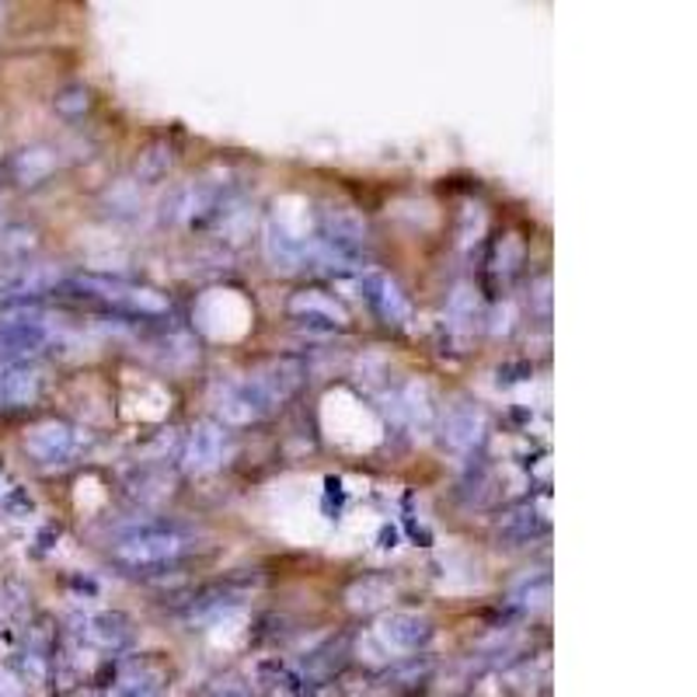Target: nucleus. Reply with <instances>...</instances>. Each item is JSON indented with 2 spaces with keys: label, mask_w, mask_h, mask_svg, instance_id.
<instances>
[{
  "label": "nucleus",
  "mask_w": 697,
  "mask_h": 697,
  "mask_svg": "<svg viewBox=\"0 0 697 697\" xmlns=\"http://www.w3.org/2000/svg\"><path fill=\"white\" fill-rule=\"evenodd\" d=\"M376 638L391 652H419L432 638V620L411 611H394L376 625Z\"/></svg>",
  "instance_id": "nucleus-10"
},
{
  "label": "nucleus",
  "mask_w": 697,
  "mask_h": 697,
  "mask_svg": "<svg viewBox=\"0 0 697 697\" xmlns=\"http://www.w3.org/2000/svg\"><path fill=\"white\" fill-rule=\"evenodd\" d=\"M167 167H172V150H164V147H154V150H147L143 154V164H137V175L143 182H154L161 178Z\"/></svg>",
  "instance_id": "nucleus-20"
},
{
  "label": "nucleus",
  "mask_w": 697,
  "mask_h": 697,
  "mask_svg": "<svg viewBox=\"0 0 697 697\" xmlns=\"http://www.w3.org/2000/svg\"><path fill=\"white\" fill-rule=\"evenodd\" d=\"M279 408V402L269 394V387L258 381V376H244V381H234L223 387V394L217 398V411L228 426H252L269 419Z\"/></svg>",
  "instance_id": "nucleus-3"
},
{
  "label": "nucleus",
  "mask_w": 697,
  "mask_h": 697,
  "mask_svg": "<svg viewBox=\"0 0 697 697\" xmlns=\"http://www.w3.org/2000/svg\"><path fill=\"white\" fill-rule=\"evenodd\" d=\"M56 108H60L63 116H73V112H84V108H88V91H84V88H70V91H63L60 98H56Z\"/></svg>",
  "instance_id": "nucleus-22"
},
{
  "label": "nucleus",
  "mask_w": 697,
  "mask_h": 697,
  "mask_svg": "<svg viewBox=\"0 0 697 697\" xmlns=\"http://www.w3.org/2000/svg\"><path fill=\"white\" fill-rule=\"evenodd\" d=\"M81 446H84L81 429H73L67 422H43V426H35L28 437H25L28 457H35V461L46 464V467L70 464L73 457L81 454Z\"/></svg>",
  "instance_id": "nucleus-6"
},
{
  "label": "nucleus",
  "mask_w": 697,
  "mask_h": 697,
  "mask_svg": "<svg viewBox=\"0 0 697 697\" xmlns=\"http://www.w3.org/2000/svg\"><path fill=\"white\" fill-rule=\"evenodd\" d=\"M360 293L367 304L384 317L387 325H408L411 322V304L408 297L402 293V287L394 282L391 276L376 272V269H367L360 272Z\"/></svg>",
  "instance_id": "nucleus-9"
},
{
  "label": "nucleus",
  "mask_w": 697,
  "mask_h": 697,
  "mask_svg": "<svg viewBox=\"0 0 697 697\" xmlns=\"http://www.w3.org/2000/svg\"><path fill=\"white\" fill-rule=\"evenodd\" d=\"M172 673L161 659H129L119 666L116 681L108 684V697H164Z\"/></svg>",
  "instance_id": "nucleus-7"
},
{
  "label": "nucleus",
  "mask_w": 697,
  "mask_h": 697,
  "mask_svg": "<svg viewBox=\"0 0 697 697\" xmlns=\"http://www.w3.org/2000/svg\"><path fill=\"white\" fill-rule=\"evenodd\" d=\"M266 255L269 262H276V269H297L300 262L307 258V244L290 237L287 231L279 228V223L272 220L266 228Z\"/></svg>",
  "instance_id": "nucleus-18"
},
{
  "label": "nucleus",
  "mask_w": 697,
  "mask_h": 697,
  "mask_svg": "<svg viewBox=\"0 0 697 697\" xmlns=\"http://www.w3.org/2000/svg\"><path fill=\"white\" fill-rule=\"evenodd\" d=\"M432 676V663L429 659H405V663L391 666L381 673V681H376V687H381V694H411V690H422L429 684Z\"/></svg>",
  "instance_id": "nucleus-17"
},
{
  "label": "nucleus",
  "mask_w": 697,
  "mask_h": 697,
  "mask_svg": "<svg viewBox=\"0 0 697 697\" xmlns=\"http://www.w3.org/2000/svg\"><path fill=\"white\" fill-rule=\"evenodd\" d=\"M290 314L293 317H300V314H307V317H328V322H335V325H349V317H346V311L335 304V300H328L325 293H317V290H304V293H297L293 300H290Z\"/></svg>",
  "instance_id": "nucleus-19"
},
{
  "label": "nucleus",
  "mask_w": 697,
  "mask_h": 697,
  "mask_svg": "<svg viewBox=\"0 0 697 697\" xmlns=\"http://www.w3.org/2000/svg\"><path fill=\"white\" fill-rule=\"evenodd\" d=\"M49 325L35 311H14L0 317V363H25L32 352L49 346Z\"/></svg>",
  "instance_id": "nucleus-5"
},
{
  "label": "nucleus",
  "mask_w": 697,
  "mask_h": 697,
  "mask_svg": "<svg viewBox=\"0 0 697 697\" xmlns=\"http://www.w3.org/2000/svg\"><path fill=\"white\" fill-rule=\"evenodd\" d=\"M255 687L266 697H314L317 684L290 659H262L255 666Z\"/></svg>",
  "instance_id": "nucleus-8"
},
{
  "label": "nucleus",
  "mask_w": 697,
  "mask_h": 697,
  "mask_svg": "<svg viewBox=\"0 0 697 697\" xmlns=\"http://www.w3.org/2000/svg\"><path fill=\"white\" fill-rule=\"evenodd\" d=\"M81 638L88 646L102 649V652H119L129 646V638H133V628H129V617L119 611H98V614H88L84 617V628Z\"/></svg>",
  "instance_id": "nucleus-13"
},
{
  "label": "nucleus",
  "mask_w": 697,
  "mask_h": 697,
  "mask_svg": "<svg viewBox=\"0 0 697 697\" xmlns=\"http://www.w3.org/2000/svg\"><path fill=\"white\" fill-rule=\"evenodd\" d=\"M67 290H73L78 297H91V300H102L108 307H119L129 314H167V300L147 287H133V282H123V279H105V276H78L67 282Z\"/></svg>",
  "instance_id": "nucleus-2"
},
{
  "label": "nucleus",
  "mask_w": 697,
  "mask_h": 697,
  "mask_svg": "<svg viewBox=\"0 0 697 697\" xmlns=\"http://www.w3.org/2000/svg\"><path fill=\"white\" fill-rule=\"evenodd\" d=\"M548 523H551L548 520V502L526 499V502L502 513V520L496 523V537L506 541V544H526V541H534L548 531Z\"/></svg>",
  "instance_id": "nucleus-12"
},
{
  "label": "nucleus",
  "mask_w": 697,
  "mask_h": 697,
  "mask_svg": "<svg viewBox=\"0 0 697 697\" xmlns=\"http://www.w3.org/2000/svg\"><path fill=\"white\" fill-rule=\"evenodd\" d=\"M43 394V376L28 363H4L0 370V405L22 408Z\"/></svg>",
  "instance_id": "nucleus-14"
},
{
  "label": "nucleus",
  "mask_w": 697,
  "mask_h": 697,
  "mask_svg": "<svg viewBox=\"0 0 697 697\" xmlns=\"http://www.w3.org/2000/svg\"><path fill=\"white\" fill-rule=\"evenodd\" d=\"M193 548V537H188L182 526L175 523H143L126 531L116 544H112V558L126 569H161V565H172Z\"/></svg>",
  "instance_id": "nucleus-1"
},
{
  "label": "nucleus",
  "mask_w": 697,
  "mask_h": 697,
  "mask_svg": "<svg viewBox=\"0 0 697 697\" xmlns=\"http://www.w3.org/2000/svg\"><path fill=\"white\" fill-rule=\"evenodd\" d=\"M481 429H485V416L481 408L475 405H454L446 411V422H443V440L450 450H471L481 440Z\"/></svg>",
  "instance_id": "nucleus-15"
},
{
  "label": "nucleus",
  "mask_w": 697,
  "mask_h": 697,
  "mask_svg": "<svg viewBox=\"0 0 697 697\" xmlns=\"http://www.w3.org/2000/svg\"><path fill=\"white\" fill-rule=\"evenodd\" d=\"M223 454H228V429L217 422H199V426H193V432H188V440H185L182 464H185V471L202 475V471H213L223 461Z\"/></svg>",
  "instance_id": "nucleus-11"
},
{
  "label": "nucleus",
  "mask_w": 697,
  "mask_h": 697,
  "mask_svg": "<svg viewBox=\"0 0 697 697\" xmlns=\"http://www.w3.org/2000/svg\"><path fill=\"white\" fill-rule=\"evenodd\" d=\"M293 322H297L300 332H307V335H335V332H342V325L328 322V317H307V314H300V317H293Z\"/></svg>",
  "instance_id": "nucleus-21"
},
{
  "label": "nucleus",
  "mask_w": 697,
  "mask_h": 697,
  "mask_svg": "<svg viewBox=\"0 0 697 697\" xmlns=\"http://www.w3.org/2000/svg\"><path fill=\"white\" fill-rule=\"evenodd\" d=\"M255 586H258V579H252V576H231V579L210 582V586H202L199 593H193L182 604V620H188V625H202V620L231 614L234 607L244 604V596H248Z\"/></svg>",
  "instance_id": "nucleus-4"
},
{
  "label": "nucleus",
  "mask_w": 697,
  "mask_h": 697,
  "mask_svg": "<svg viewBox=\"0 0 697 697\" xmlns=\"http://www.w3.org/2000/svg\"><path fill=\"white\" fill-rule=\"evenodd\" d=\"M255 376L269 387V394L282 405L287 398H293V391H297L300 384H304V363L293 360V356H279V360L266 363Z\"/></svg>",
  "instance_id": "nucleus-16"
}]
</instances>
